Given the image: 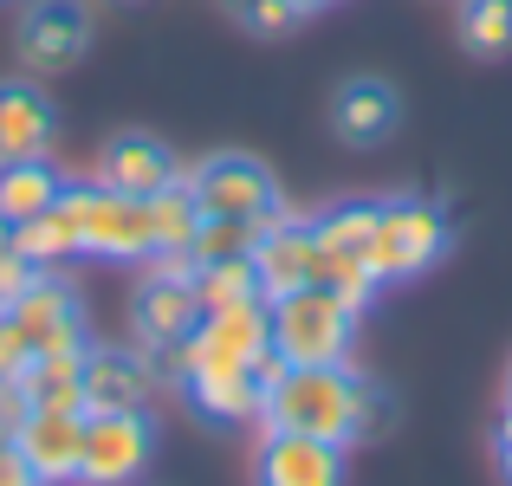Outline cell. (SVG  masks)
<instances>
[{"label":"cell","mask_w":512,"mask_h":486,"mask_svg":"<svg viewBox=\"0 0 512 486\" xmlns=\"http://www.w3.org/2000/svg\"><path fill=\"white\" fill-rule=\"evenodd\" d=\"M266 428H292V435H318L350 448L357 435H376L389 422V402L376 396L363 376L344 363H286L273 389H266Z\"/></svg>","instance_id":"1"},{"label":"cell","mask_w":512,"mask_h":486,"mask_svg":"<svg viewBox=\"0 0 512 486\" xmlns=\"http://www.w3.org/2000/svg\"><path fill=\"white\" fill-rule=\"evenodd\" d=\"M59 208L78 227V253L104 260H150L156 253V208L150 195H117V188H65Z\"/></svg>","instance_id":"2"},{"label":"cell","mask_w":512,"mask_h":486,"mask_svg":"<svg viewBox=\"0 0 512 486\" xmlns=\"http://www.w3.org/2000/svg\"><path fill=\"white\" fill-rule=\"evenodd\" d=\"M273 344V305L266 299H240L221 305V312H201V324L169 344V370L175 376H195V370H253V357Z\"/></svg>","instance_id":"3"},{"label":"cell","mask_w":512,"mask_h":486,"mask_svg":"<svg viewBox=\"0 0 512 486\" xmlns=\"http://www.w3.org/2000/svg\"><path fill=\"white\" fill-rule=\"evenodd\" d=\"M273 305V350L286 363H344L350 337H357V312L325 286H299Z\"/></svg>","instance_id":"4"},{"label":"cell","mask_w":512,"mask_h":486,"mask_svg":"<svg viewBox=\"0 0 512 486\" xmlns=\"http://www.w3.org/2000/svg\"><path fill=\"white\" fill-rule=\"evenodd\" d=\"M441 247H448V221H441L435 201H376V234H370V273L383 279H415L428 273V266L441 260Z\"/></svg>","instance_id":"5"},{"label":"cell","mask_w":512,"mask_h":486,"mask_svg":"<svg viewBox=\"0 0 512 486\" xmlns=\"http://www.w3.org/2000/svg\"><path fill=\"white\" fill-rule=\"evenodd\" d=\"M150 467V415L143 409H91L85 448H78V480L85 486H124Z\"/></svg>","instance_id":"6"},{"label":"cell","mask_w":512,"mask_h":486,"mask_svg":"<svg viewBox=\"0 0 512 486\" xmlns=\"http://www.w3.org/2000/svg\"><path fill=\"white\" fill-rule=\"evenodd\" d=\"M188 195H195L201 214H266V208H279L273 175H266L253 156H214V162H201L195 182H188Z\"/></svg>","instance_id":"7"},{"label":"cell","mask_w":512,"mask_h":486,"mask_svg":"<svg viewBox=\"0 0 512 486\" xmlns=\"http://www.w3.org/2000/svg\"><path fill=\"white\" fill-rule=\"evenodd\" d=\"M13 448L26 454L39 486H59V480H78V448H85V415L72 409H26Z\"/></svg>","instance_id":"8"},{"label":"cell","mask_w":512,"mask_h":486,"mask_svg":"<svg viewBox=\"0 0 512 486\" xmlns=\"http://www.w3.org/2000/svg\"><path fill=\"white\" fill-rule=\"evenodd\" d=\"M260 486H344V448L318 435H292V428H266Z\"/></svg>","instance_id":"9"},{"label":"cell","mask_w":512,"mask_h":486,"mask_svg":"<svg viewBox=\"0 0 512 486\" xmlns=\"http://www.w3.org/2000/svg\"><path fill=\"white\" fill-rule=\"evenodd\" d=\"M318 260H325V247H318L312 221H279L273 234H260V247H253V266H260V299H286V292L299 286H318Z\"/></svg>","instance_id":"10"},{"label":"cell","mask_w":512,"mask_h":486,"mask_svg":"<svg viewBox=\"0 0 512 486\" xmlns=\"http://www.w3.org/2000/svg\"><path fill=\"white\" fill-rule=\"evenodd\" d=\"M85 39H91V20H85L78 0H39L20 26V52L39 72H65V65L85 52Z\"/></svg>","instance_id":"11"},{"label":"cell","mask_w":512,"mask_h":486,"mask_svg":"<svg viewBox=\"0 0 512 486\" xmlns=\"http://www.w3.org/2000/svg\"><path fill=\"white\" fill-rule=\"evenodd\" d=\"M85 350H91V344L33 350V363L20 370L26 409H72V415H85V383H78V370H85Z\"/></svg>","instance_id":"12"},{"label":"cell","mask_w":512,"mask_h":486,"mask_svg":"<svg viewBox=\"0 0 512 486\" xmlns=\"http://www.w3.org/2000/svg\"><path fill=\"white\" fill-rule=\"evenodd\" d=\"M150 357H130V350H85V370H78V383H85V415L91 409H143V396H150Z\"/></svg>","instance_id":"13"},{"label":"cell","mask_w":512,"mask_h":486,"mask_svg":"<svg viewBox=\"0 0 512 486\" xmlns=\"http://www.w3.org/2000/svg\"><path fill=\"white\" fill-rule=\"evenodd\" d=\"M195 324H201L195 286H182V279H150V286L137 292V331H143V344L169 350V344H182Z\"/></svg>","instance_id":"14"},{"label":"cell","mask_w":512,"mask_h":486,"mask_svg":"<svg viewBox=\"0 0 512 486\" xmlns=\"http://www.w3.org/2000/svg\"><path fill=\"white\" fill-rule=\"evenodd\" d=\"M169 182H175V162L156 137H117L104 150V188H117V195H163Z\"/></svg>","instance_id":"15"},{"label":"cell","mask_w":512,"mask_h":486,"mask_svg":"<svg viewBox=\"0 0 512 486\" xmlns=\"http://www.w3.org/2000/svg\"><path fill=\"white\" fill-rule=\"evenodd\" d=\"M52 143V111L33 85H0V162L46 156Z\"/></svg>","instance_id":"16"},{"label":"cell","mask_w":512,"mask_h":486,"mask_svg":"<svg viewBox=\"0 0 512 486\" xmlns=\"http://www.w3.org/2000/svg\"><path fill=\"white\" fill-rule=\"evenodd\" d=\"M188 396H195V409L208 415V422H253V415L266 409V389L253 383V370H195L182 376Z\"/></svg>","instance_id":"17"},{"label":"cell","mask_w":512,"mask_h":486,"mask_svg":"<svg viewBox=\"0 0 512 486\" xmlns=\"http://www.w3.org/2000/svg\"><path fill=\"white\" fill-rule=\"evenodd\" d=\"M331 117H338L344 143H376V137H389V124H396V91L376 85V78H357V85L338 91V111Z\"/></svg>","instance_id":"18"},{"label":"cell","mask_w":512,"mask_h":486,"mask_svg":"<svg viewBox=\"0 0 512 486\" xmlns=\"http://www.w3.org/2000/svg\"><path fill=\"white\" fill-rule=\"evenodd\" d=\"M65 188H59V175L46 169L39 156H26V162H0V214L7 221H33L39 208H52Z\"/></svg>","instance_id":"19"},{"label":"cell","mask_w":512,"mask_h":486,"mask_svg":"<svg viewBox=\"0 0 512 486\" xmlns=\"http://www.w3.org/2000/svg\"><path fill=\"white\" fill-rule=\"evenodd\" d=\"M13 253H26V260L46 273V266H59V260H72L78 253V227H72V214L52 201V208H39L33 221H13Z\"/></svg>","instance_id":"20"},{"label":"cell","mask_w":512,"mask_h":486,"mask_svg":"<svg viewBox=\"0 0 512 486\" xmlns=\"http://www.w3.org/2000/svg\"><path fill=\"white\" fill-rule=\"evenodd\" d=\"M195 305L201 312H221V305H240V299H260V266L253 253H234V260H208L195 266Z\"/></svg>","instance_id":"21"},{"label":"cell","mask_w":512,"mask_h":486,"mask_svg":"<svg viewBox=\"0 0 512 486\" xmlns=\"http://www.w3.org/2000/svg\"><path fill=\"white\" fill-rule=\"evenodd\" d=\"M7 318L20 324V331L33 337V350H39L65 318H78V299H72V286H59V279H33V286L7 305Z\"/></svg>","instance_id":"22"},{"label":"cell","mask_w":512,"mask_h":486,"mask_svg":"<svg viewBox=\"0 0 512 486\" xmlns=\"http://www.w3.org/2000/svg\"><path fill=\"white\" fill-rule=\"evenodd\" d=\"M318 247L331 253H363L370 260V234H376V201H338V208H325L312 221Z\"/></svg>","instance_id":"23"},{"label":"cell","mask_w":512,"mask_h":486,"mask_svg":"<svg viewBox=\"0 0 512 486\" xmlns=\"http://www.w3.org/2000/svg\"><path fill=\"white\" fill-rule=\"evenodd\" d=\"M461 39L480 59L512 52V0H461Z\"/></svg>","instance_id":"24"},{"label":"cell","mask_w":512,"mask_h":486,"mask_svg":"<svg viewBox=\"0 0 512 486\" xmlns=\"http://www.w3.org/2000/svg\"><path fill=\"white\" fill-rule=\"evenodd\" d=\"M318 286L338 292L350 312H363V305L376 299V286H383V279L370 273V260H363V253H331L325 247V260H318Z\"/></svg>","instance_id":"25"},{"label":"cell","mask_w":512,"mask_h":486,"mask_svg":"<svg viewBox=\"0 0 512 486\" xmlns=\"http://www.w3.org/2000/svg\"><path fill=\"white\" fill-rule=\"evenodd\" d=\"M150 208H156V253H163V247H188V240H195L201 208H195V195H188V182H169L163 195H150Z\"/></svg>","instance_id":"26"},{"label":"cell","mask_w":512,"mask_h":486,"mask_svg":"<svg viewBox=\"0 0 512 486\" xmlns=\"http://www.w3.org/2000/svg\"><path fill=\"white\" fill-rule=\"evenodd\" d=\"M26 363H33V337H26L20 324L0 312V376H7V383H20V370H26Z\"/></svg>","instance_id":"27"},{"label":"cell","mask_w":512,"mask_h":486,"mask_svg":"<svg viewBox=\"0 0 512 486\" xmlns=\"http://www.w3.org/2000/svg\"><path fill=\"white\" fill-rule=\"evenodd\" d=\"M240 20H247L253 33H286V26L299 20V7H292V0H247V7H240Z\"/></svg>","instance_id":"28"},{"label":"cell","mask_w":512,"mask_h":486,"mask_svg":"<svg viewBox=\"0 0 512 486\" xmlns=\"http://www.w3.org/2000/svg\"><path fill=\"white\" fill-rule=\"evenodd\" d=\"M20 422H26V396H20V383H7V376H0V441L20 435Z\"/></svg>","instance_id":"29"},{"label":"cell","mask_w":512,"mask_h":486,"mask_svg":"<svg viewBox=\"0 0 512 486\" xmlns=\"http://www.w3.org/2000/svg\"><path fill=\"white\" fill-rule=\"evenodd\" d=\"M0 486H39L33 467H26V454L13 448V441H0Z\"/></svg>","instance_id":"30"},{"label":"cell","mask_w":512,"mask_h":486,"mask_svg":"<svg viewBox=\"0 0 512 486\" xmlns=\"http://www.w3.org/2000/svg\"><path fill=\"white\" fill-rule=\"evenodd\" d=\"M279 376H286V357H279V350H273V344H266V350H260V357H253V383H260V389H273V383H279Z\"/></svg>","instance_id":"31"},{"label":"cell","mask_w":512,"mask_h":486,"mask_svg":"<svg viewBox=\"0 0 512 486\" xmlns=\"http://www.w3.org/2000/svg\"><path fill=\"white\" fill-rule=\"evenodd\" d=\"M493 448H500V467H506V480H512V409L500 415V435H493Z\"/></svg>","instance_id":"32"},{"label":"cell","mask_w":512,"mask_h":486,"mask_svg":"<svg viewBox=\"0 0 512 486\" xmlns=\"http://www.w3.org/2000/svg\"><path fill=\"white\" fill-rule=\"evenodd\" d=\"M299 13H318V7H338V0H292Z\"/></svg>","instance_id":"33"},{"label":"cell","mask_w":512,"mask_h":486,"mask_svg":"<svg viewBox=\"0 0 512 486\" xmlns=\"http://www.w3.org/2000/svg\"><path fill=\"white\" fill-rule=\"evenodd\" d=\"M13 247V221H7V214H0V253H7Z\"/></svg>","instance_id":"34"},{"label":"cell","mask_w":512,"mask_h":486,"mask_svg":"<svg viewBox=\"0 0 512 486\" xmlns=\"http://www.w3.org/2000/svg\"><path fill=\"white\" fill-rule=\"evenodd\" d=\"M506 409H512V376H506Z\"/></svg>","instance_id":"35"},{"label":"cell","mask_w":512,"mask_h":486,"mask_svg":"<svg viewBox=\"0 0 512 486\" xmlns=\"http://www.w3.org/2000/svg\"><path fill=\"white\" fill-rule=\"evenodd\" d=\"M0 312H7V299H0Z\"/></svg>","instance_id":"36"}]
</instances>
